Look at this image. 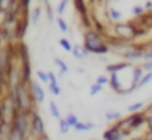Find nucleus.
I'll return each mask as SVG.
<instances>
[{
	"label": "nucleus",
	"instance_id": "nucleus-1",
	"mask_svg": "<svg viewBox=\"0 0 152 140\" xmlns=\"http://www.w3.org/2000/svg\"><path fill=\"white\" fill-rule=\"evenodd\" d=\"M11 100L15 106V111L19 113H26L31 114L35 109L34 97H32L31 89H30V84L26 82H19L14 90H11Z\"/></svg>",
	"mask_w": 152,
	"mask_h": 140
},
{
	"label": "nucleus",
	"instance_id": "nucleus-2",
	"mask_svg": "<svg viewBox=\"0 0 152 140\" xmlns=\"http://www.w3.org/2000/svg\"><path fill=\"white\" fill-rule=\"evenodd\" d=\"M83 46L90 54L94 55H105L110 51L108 40L104 39L102 35L93 29L86 30L83 34Z\"/></svg>",
	"mask_w": 152,
	"mask_h": 140
},
{
	"label": "nucleus",
	"instance_id": "nucleus-3",
	"mask_svg": "<svg viewBox=\"0 0 152 140\" xmlns=\"http://www.w3.org/2000/svg\"><path fill=\"white\" fill-rule=\"evenodd\" d=\"M144 32H145V30L139 29V26H136V24H133L131 22L115 23L112 27V35L124 43L133 42L140 35H143Z\"/></svg>",
	"mask_w": 152,
	"mask_h": 140
},
{
	"label": "nucleus",
	"instance_id": "nucleus-4",
	"mask_svg": "<svg viewBox=\"0 0 152 140\" xmlns=\"http://www.w3.org/2000/svg\"><path fill=\"white\" fill-rule=\"evenodd\" d=\"M16 55L19 57L20 59V74H22V81L26 84H30V81L32 80L31 78V57H30V50L23 42H18L16 43Z\"/></svg>",
	"mask_w": 152,
	"mask_h": 140
},
{
	"label": "nucleus",
	"instance_id": "nucleus-5",
	"mask_svg": "<svg viewBox=\"0 0 152 140\" xmlns=\"http://www.w3.org/2000/svg\"><path fill=\"white\" fill-rule=\"evenodd\" d=\"M47 135L45 121H43L42 116L38 113V111H34L31 113V119H30V139L42 140Z\"/></svg>",
	"mask_w": 152,
	"mask_h": 140
},
{
	"label": "nucleus",
	"instance_id": "nucleus-6",
	"mask_svg": "<svg viewBox=\"0 0 152 140\" xmlns=\"http://www.w3.org/2000/svg\"><path fill=\"white\" fill-rule=\"evenodd\" d=\"M30 89H31L32 97H34L37 105L39 104H43L45 100H46V93H45V89L40 85V82L38 80H31L30 81Z\"/></svg>",
	"mask_w": 152,
	"mask_h": 140
},
{
	"label": "nucleus",
	"instance_id": "nucleus-7",
	"mask_svg": "<svg viewBox=\"0 0 152 140\" xmlns=\"http://www.w3.org/2000/svg\"><path fill=\"white\" fill-rule=\"evenodd\" d=\"M128 136H131V135L124 132V131H121L120 128H117L116 124H113L112 127H109V128L102 133L104 140H125Z\"/></svg>",
	"mask_w": 152,
	"mask_h": 140
},
{
	"label": "nucleus",
	"instance_id": "nucleus-8",
	"mask_svg": "<svg viewBox=\"0 0 152 140\" xmlns=\"http://www.w3.org/2000/svg\"><path fill=\"white\" fill-rule=\"evenodd\" d=\"M143 54H144L143 50L137 49L135 46H131V49L121 54V58H123V61H125V62L133 63V62H137V61L143 59Z\"/></svg>",
	"mask_w": 152,
	"mask_h": 140
},
{
	"label": "nucleus",
	"instance_id": "nucleus-9",
	"mask_svg": "<svg viewBox=\"0 0 152 140\" xmlns=\"http://www.w3.org/2000/svg\"><path fill=\"white\" fill-rule=\"evenodd\" d=\"M73 4H74V10L77 11V14L80 15V18L82 19V22H85V26H86V20L90 22L88 18V6H86V0H73Z\"/></svg>",
	"mask_w": 152,
	"mask_h": 140
},
{
	"label": "nucleus",
	"instance_id": "nucleus-10",
	"mask_svg": "<svg viewBox=\"0 0 152 140\" xmlns=\"http://www.w3.org/2000/svg\"><path fill=\"white\" fill-rule=\"evenodd\" d=\"M131 66H132V63L121 61V62H117V63H109V65H106L105 70H106V73L113 74V73H121L123 70H126V69L131 67Z\"/></svg>",
	"mask_w": 152,
	"mask_h": 140
},
{
	"label": "nucleus",
	"instance_id": "nucleus-11",
	"mask_svg": "<svg viewBox=\"0 0 152 140\" xmlns=\"http://www.w3.org/2000/svg\"><path fill=\"white\" fill-rule=\"evenodd\" d=\"M72 54L75 59L78 61H85L88 59L90 53L86 50V47L83 45H73V50H72Z\"/></svg>",
	"mask_w": 152,
	"mask_h": 140
},
{
	"label": "nucleus",
	"instance_id": "nucleus-12",
	"mask_svg": "<svg viewBox=\"0 0 152 140\" xmlns=\"http://www.w3.org/2000/svg\"><path fill=\"white\" fill-rule=\"evenodd\" d=\"M49 80H50V84H49V90H50V93H51L53 96H55V97L61 96L62 90H61V86H59V84H58L57 75H55L53 72H49Z\"/></svg>",
	"mask_w": 152,
	"mask_h": 140
},
{
	"label": "nucleus",
	"instance_id": "nucleus-13",
	"mask_svg": "<svg viewBox=\"0 0 152 140\" xmlns=\"http://www.w3.org/2000/svg\"><path fill=\"white\" fill-rule=\"evenodd\" d=\"M143 75H144L143 69H141L140 66H133V69H132V86L137 88V84L140 82Z\"/></svg>",
	"mask_w": 152,
	"mask_h": 140
},
{
	"label": "nucleus",
	"instance_id": "nucleus-14",
	"mask_svg": "<svg viewBox=\"0 0 152 140\" xmlns=\"http://www.w3.org/2000/svg\"><path fill=\"white\" fill-rule=\"evenodd\" d=\"M49 111H50V114H51V117L55 119V120H59L62 119V114H61V111H59V106L57 105L54 100H51L49 103Z\"/></svg>",
	"mask_w": 152,
	"mask_h": 140
},
{
	"label": "nucleus",
	"instance_id": "nucleus-15",
	"mask_svg": "<svg viewBox=\"0 0 152 140\" xmlns=\"http://www.w3.org/2000/svg\"><path fill=\"white\" fill-rule=\"evenodd\" d=\"M40 15H42V8L40 7H34L30 11V22L32 23V26H37L38 23H39Z\"/></svg>",
	"mask_w": 152,
	"mask_h": 140
},
{
	"label": "nucleus",
	"instance_id": "nucleus-16",
	"mask_svg": "<svg viewBox=\"0 0 152 140\" xmlns=\"http://www.w3.org/2000/svg\"><path fill=\"white\" fill-rule=\"evenodd\" d=\"M94 124L90 123V121H78V124L74 127V129L77 132H89L94 128Z\"/></svg>",
	"mask_w": 152,
	"mask_h": 140
},
{
	"label": "nucleus",
	"instance_id": "nucleus-17",
	"mask_svg": "<svg viewBox=\"0 0 152 140\" xmlns=\"http://www.w3.org/2000/svg\"><path fill=\"white\" fill-rule=\"evenodd\" d=\"M104 116H105V120L110 121V123H117L121 119V113L117 111H108V112H105Z\"/></svg>",
	"mask_w": 152,
	"mask_h": 140
},
{
	"label": "nucleus",
	"instance_id": "nucleus-18",
	"mask_svg": "<svg viewBox=\"0 0 152 140\" xmlns=\"http://www.w3.org/2000/svg\"><path fill=\"white\" fill-rule=\"evenodd\" d=\"M143 108H144V103L139 101V103L129 104L128 108H126V111H128L129 113H139V112H143V111H144Z\"/></svg>",
	"mask_w": 152,
	"mask_h": 140
},
{
	"label": "nucleus",
	"instance_id": "nucleus-19",
	"mask_svg": "<svg viewBox=\"0 0 152 140\" xmlns=\"http://www.w3.org/2000/svg\"><path fill=\"white\" fill-rule=\"evenodd\" d=\"M57 26H58V29H59V31L63 32V34H66V32L69 31V26H67L66 20L63 19L62 16H58L57 18Z\"/></svg>",
	"mask_w": 152,
	"mask_h": 140
},
{
	"label": "nucleus",
	"instance_id": "nucleus-20",
	"mask_svg": "<svg viewBox=\"0 0 152 140\" xmlns=\"http://www.w3.org/2000/svg\"><path fill=\"white\" fill-rule=\"evenodd\" d=\"M58 124H59V132L62 135H67L69 131L72 129V127L67 124V121L65 120V119H59V120H58Z\"/></svg>",
	"mask_w": 152,
	"mask_h": 140
},
{
	"label": "nucleus",
	"instance_id": "nucleus-21",
	"mask_svg": "<svg viewBox=\"0 0 152 140\" xmlns=\"http://www.w3.org/2000/svg\"><path fill=\"white\" fill-rule=\"evenodd\" d=\"M54 63L58 66V69L61 70V74H65V73L69 72V67H67L66 62H65V61H62L61 58H57V57H55V58H54Z\"/></svg>",
	"mask_w": 152,
	"mask_h": 140
},
{
	"label": "nucleus",
	"instance_id": "nucleus-22",
	"mask_svg": "<svg viewBox=\"0 0 152 140\" xmlns=\"http://www.w3.org/2000/svg\"><path fill=\"white\" fill-rule=\"evenodd\" d=\"M37 78L39 82L42 84H50V80H49V72H45V70H38L37 72Z\"/></svg>",
	"mask_w": 152,
	"mask_h": 140
},
{
	"label": "nucleus",
	"instance_id": "nucleus-23",
	"mask_svg": "<svg viewBox=\"0 0 152 140\" xmlns=\"http://www.w3.org/2000/svg\"><path fill=\"white\" fill-rule=\"evenodd\" d=\"M152 81V72H149V73H144V75H143V78L140 80V82L137 84V89H141V88H144L145 85H148L149 82Z\"/></svg>",
	"mask_w": 152,
	"mask_h": 140
},
{
	"label": "nucleus",
	"instance_id": "nucleus-24",
	"mask_svg": "<svg viewBox=\"0 0 152 140\" xmlns=\"http://www.w3.org/2000/svg\"><path fill=\"white\" fill-rule=\"evenodd\" d=\"M59 46L66 53H72V50H73V45L70 43L69 39H66V38H61L59 39Z\"/></svg>",
	"mask_w": 152,
	"mask_h": 140
},
{
	"label": "nucleus",
	"instance_id": "nucleus-25",
	"mask_svg": "<svg viewBox=\"0 0 152 140\" xmlns=\"http://www.w3.org/2000/svg\"><path fill=\"white\" fill-rule=\"evenodd\" d=\"M102 89H104L102 85H100V84L94 82V84H93V85L89 88V96L94 97V96H97L98 93H101V92H102Z\"/></svg>",
	"mask_w": 152,
	"mask_h": 140
},
{
	"label": "nucleus",
	"instance_id": "nucleus-26",
	"mask_svg": "<svg viewBox=\"0 0 152 140\" xmlns=\"http://www.w3.org/2000/svg\"><path fill=\"white\" fill-rule=\"evenodd\" d=\"M65 120L67 121V124H69L72 128H74L75 125L78 124V117H77V114H74V113H67L66 114V117H65Z\"/></svg>",
	"mask_w": 152,
	"mask_h": 140
},
{
	"label": "nucleus",
	"instance_id": "nucleus-27",
	"mask_svg": "<svg viewBox=\"0 0 152 140\" xmlns=\"http://www.w3.org/2000/svg\"><path fill=\"white\" fill-rule=\"evenodd\" d=\"M67 3H69V0H61L59 1V4H58V7H57L58 16H62L63 15V12H65V10H66V7H67Z\"/></svg>",
	"mask_w": 152,
	"mask_h": 140
},
{
	"label": "nucleus",
	"instance_id": "nucleus-28",
	"mask_svg": "<svg viewBox=\"0 0 152 140\" xmlns=\"http://www.w3.org/2000/svg\"><path fill=\"white\" fill-rule=\"evenodd\" d=\"M109 16H110V19L113 20V22H118V20L121 19V12L120 11H117V10H115V8H110L109 10Z\"/></svg>",
	"mask_w": 152,
	"mask_h": 140
},
{
	"label": "nucleus",
	"instance_id": "nucleus-29",
	"mask_svg": "<svg viewBox=\"0 0 152 140\" xmlns=\"http://www.w3.org/2000/svg\"><path fill=\"white\" fill-rule=\"evenodd\" d=\"M96 82L100 84V85H102V86L108 85V84H109V75H98L97 80H96Z\"/></svg>",
	"mask_w": 152,
	"mask_h": 140
},
{
	"label": "nucleus",
	"instance_id": "nucleus-30",
	"mask_svg": "<svg viewBox=\"0 0 152 140\" xmlns=\"http://www.w3.org/2000/svg\"><path fill=\"white\" fill-rule=\"evenodd\" d=\"M144 11H145V10H144V7H141V6H135L132 8V12L135 16H143Z\"/></svg>",
	"mask_w": 152,
	"mask_h": 140
},
{
	"label": "nucleus",
	"instance_id": "nucleus-31",
	"mask_svg": "<svg viewBox=\"0 0 152 140\" xmlns=\"http://www.w3.org/2000/svg\"><path fill=\"white\" fill-rule=\"evenodd\" d=\"M143 61H144V62H151V61H152V49H148V50H145V51H144Z\"/></svg>",
	"mask_w": 152,
	"mask_h": 140
},
{
	"label": "nucleus",
	"instance_id": "nucleus-32",
	"mask_svg": "<svg viewBox=\"0 0 152 140\" xmlns=\"http://www.w3.org/2000/svg\"><path fill=\"white\" fill-rule=\"evenodd\" d=\"M140 67L143 69V72H144V73H149V72H152V61H151V62H144V63H141Z\"/></svg>",
	"mask_w": 152,
	"mask_h": 140
},
{
	"label": "nucleus",
	"instance_id": "nucleus-33",
	"mask_svg": "<svg viewBox=\"0 0 152 140\" xmlns=\"http://www.w3.org/2000/svg\"><path fill=\"white\" fill-rule=\"evenodd\" d=\"M43 3H45V6H46L47 16H49V19L51 20L53 19V12H51V6H50V1H49V0H43Z\"/></svg>",
	"mask_w": 152,
	"mask_h": 140
},
{
	"label": "nucleus",
	"instance_id": "nucleus-34",
	"mask_svg": "<svg viewBox=\"0 0 152 140\" xmlns=\"http://www.w3.org/2000/svg\"><path fill=\"white\" fill-rule=\"evenodd\" d=\"M151 8H152V1H151V0H148V1L145 3V7H144V10H151Z\"/></svg>",
	"mask_w": 152,
	"mask_h": 140
},
{
	"label": "nucleus",
	"instance_id": "nucleus-35",
	"mask_svg": "<svg viewBox=\"0 0 152 140\" xmlns=\"http://www.w3.org/2000/svg\"><path fill=\"white\" fill-rule=\"evenodd\" d=\"M149 30H152V18H151V24H149Z\"/></svg>",
	"mask_w": 152,
	"mask_h": 140
}]
</instances>
